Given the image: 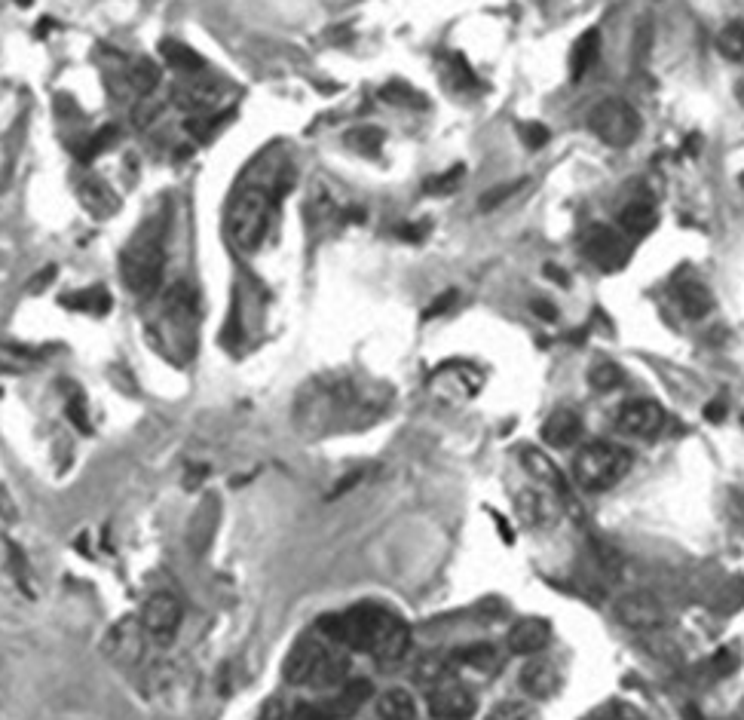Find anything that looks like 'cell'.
<instances>
[{
	"instance_id": "obj_1",
	"label": "cell",
	"mask_w": 744,
	"mask_h": 720,
	"mask_svg": "<svg viewBox=\"0 0 744 720\" xmlns=\"http://www.w3.org/2000/svg\"><path fill=\"white\" fill-rule=\"evenodd\" d=\"M166 233L169 218L160 212L147 218L129 239L126 252L120 255V276L135 298H154L166 270Z\"/></svg>"
},
{
	"instance_id": "obj_2",
	"label": "cell",
	"mask_w": 744,
	"mask_h": 720,
	"mask_svg": "<svg viewBox=\"0 0 744 720\" xmlns=\"http://www.w3.org/2000/svg\"><path fill=\"white\" fill-rule=\"evenodd\" d=\"M282 675L294 687H334L350 675V659L319 638H304L291 647Z\"/></svg>"
},
{
	"instance_id": "obj_3",
	"label": "cell",
	"mask_w": 744,
	"mask_h": 720,
	"mask_svg": "<svg viewBox=\"0 0 744 720\" xmlns=\"http://www.w3.org/2000/svg\"><path fill=\"white\" fill-rule=\"evenodd\" d=\"M392 616L395 613H389L380 604H356V607L343 610V613L322 616L319 619V632L325 638L343 644V647H350V650H368L371 653L377 647L380 635L386 632Z\"/></svg>"
},
{
	"instance_id": "obj_4",
	"label": "cell",
	"mask_w": 744,
	"mask_h": 720,
	"mask_svg": "<svg viewBox=\"0 0 744 720\" xmlns=\"http://www.w3.org/2000/svg\"><path fill=\"white\" fill-rule=\"evenodd\" d=\"M628 469H631V454L613 442H591L573 460L576 485L591 494H601L619 485L628 475Z\"/></svg>"
},
{
	"instance_id": "obj_5",
	"label": "cell",
	"mask_w": 744,
	"mask_h": 720,
	"mask_svg": "<svg viewBox=\"0 0 744 720\" xmlns=\"http://www.w3.org/2000/svg\"><path fill=\"white\" fill-rule=\"evenodd\" d=\"M270 224V197L258 187H245L227 206V233L239 252H255Z\"/></svg>"
},
{
	"instance_id": "obj_6",
	"label": "cell",
	"mask_w": 744,
	"mask_h": 720,
	"mask_svg": "<svg viewBox=\"0 0 744 720\" xmlns=\"http://www.w3.org/2000/svg\"><path fill=\"white\" fill-rule=\"evenodd\" d=\"M588 129L610 148H628L640 135V114L622 99H604L588 114Z\"/></svg>"
},
{
	"instance_id": "obj_7",
	"label": "cell",
	"mask_w": 744,
	"mask_h": 720,
	"mask_svg": "<svg viewBox=\"0 0 744 720\" xmlns=\"http://www.w3.org/2000/svg\"><path fill=\"white\" fill-rule=\"evenodd\" d=\"M374 687L362 678L343 684V690L331 699L322 702H301L291 711V720H343V717H353L368 699H371Z\"/></svg>"
},
{
	"instance_id": "obj_8",
	"label": "cell",
	"mask_w": 744,
	"mask_h": 720,
	"mask_svg": "<svg viewBox=\"0 0 744 720\" xmlns=\"http://www.w3.org/2000/svg\"><path fill=\"white\" fill-rule=\"evenodd\" d=\"M616 619L622 622L625 629L650 635V632H662L668 622V610L665 604L653 595V592H628L613 604Z\"/></svg>"
},
{
	"instance_id": "obj_9",
	"label": "cell",
	"mask_w": 744,
	"mask_h": 720,
	"mask_svg": "<svg viewBox=\"0 0 744 720\" xmlns=\"http://www.w3.org/2000/svg\"><path fill=\"white\" fill-rule=\"evenodd\" d=\"M426 705L435 720H469L475 714V693L454 675L426 687Z\"/></svg>"
},
{
	"instance_id": "obj_10",
	"label": "cell",
	"mask_w": 744,
	"mask_h": 720,
	"mask_svg": "<svg viewBox=\"0 0 744 720\" xmlns=\"http://www.w3.org/2000/svg\"><path fill=\"white\" fill-rule=\"evenodd\" d=\"M582 252L588 255L591 264H598L604 273H613V270H622L631 258V246L628 239L613 230V227H591L585 233V243H582Z\"/></svg>"
},
{
	"instance_id": "obj_11",
	"label": "cell",
	"mask_w": 744,
	"mask_h": 720,
	"mask_svg": "<svg viewBox=\"0 0 744 720\" xmlns=\"http://www.w3.org/2000/svg\"><path fill=\"white\" fill-rule=\"evenodd\" d=\"M141 626L144 632L151 635L154 641L160 644H169L181 626V604L175 595L169 592H157L144 601V610H141Z\"/></svg>"
},
{
	"instance_id": "obj_12",
	"label": "cell",
	"mask_w": 744,
	"mask_h": 720,
	"mask_svg": "<svg viewBox=\"0 0 744 720\" xmlns=\"http://www.w3.org/2000/svg\"><path fill=\"white\" fill-rule=\"evenodd\" d=\"M616 426L628 436H640L650 439L665 426V408L653 399H631L619 408L616 414Z\"/></svg>"
},
{
	"instance_id": "obj_13",
	"label": "cell",
	"mask_w": 744,
	"mask_h": 720,
	"mask_svg": "<svg viewBox=\"0 0 744 720\" xmlns=\"http://www.w3.org/2000/svg\"><path fill=\"white\" fill-rule=\"evenodd\" d=\"M172 99H175V105H181L190 114H209L221 105L224 92L215 80H209L203 74H187V80L175 83Z\"/></svg>"
},
{
	"instance_id": "obj_14",
	"label": "cell",
	"mask_w": 744,
	"mask_h": 720,
	"mask_svg": "<svg viewBox=\"0 0 744 720\" xmlns=\"http://www.w3.org/2000/svg\"><path fill=\"white\" fill-rule=\"evenodd\" d=\"M515 509H518V518L527 527H539V531H549V527H555L558 518H561L558 500L549 491H542V488H524V491H518Z\"/></svg>"
},
{
	"instance_id": "obj_15",
	"label": "cell",
	"mask_w": 744,
	"mask_h": 720,
	"mask_svg": "<svg viewBox=\"0 0 744 720\" xmlns=\"http://www.w3.org/2000/svg\"><path fill=\"white\" fill-rule=\"evenodd\" d=\"M408 650H411V629H408V622L399 619V616H392L386 632L380 635V641H377V647L371 653H374V659H377L380 668H399L405 662Z\"/></svg>"
},
{
	"instance_id": "obj_16",
	"label": "cell",
	"mask_w": 744,
	"mask_h": 720,
	"mask_svg": "<svg viewBox=\"0 0 744 720\" xmlns=\"http://www.w3.org/2000/svg\"><path fill=\"white\" fill-rule=\"evenodd\" d=\"M549 641H552V626H549V619H539V616L518 619L509 632V650L518 656H536L549 647Z\"/></svg>"
},
{
	"instance_id": "obj_17",
	"label": "cell",
	"mask_w": 744,
	"mask_h": 720,
	"mask_svg": "<svg viewBox=\"0 0 744 720\" xmlns=\"http://www.w3.org/2000/svg\"><path fill=\"white\" fill-rule=\"evenodd\" d=\"M521 690L533 699H552L558 690H561V671L555 668V662L549 659H530L524 668H521Z\"/></svg>"
},
{
	"instance_id": "obj_18",
	"label": "cell",
	"mask_w": 744,
	"mask_h": 720,
	"mask_svg": "<svg viewBox=\"0 0 744 720\" xmlns=\"http://www.w3.org/2000/svg\"><path fill=\"white\" fill-rule=\"evenodd\" d=\"M579 436H582V420L570 408L555 411L549 420L542 423V439H545V445H552V448H570V445L579 442Z\"/></svg>"
},
{
	"instance_id": "obj_19",
	"label": "cell",
	"mask_w": 744,
	"mask_h": 720,
	"mask_svg": "<svg viewBox=\"0 0 744 720\" xmlns=\"http://www.w3.org/2000/svg\"><path fill=\"white\" fill-rule=\"evenodd\" d=\"M77 197H80V203L95 218H111L120 209V197L114 194V190L105 181H98V178H83L77 184Z\"/></svg>"
},
{
	"instance_id": "obj_20",
	"label": "cell",
	"mask_w": 744,
	"mask_h": 720,
	"mask_svg": "<svg viewBox=\"0 0 744 720\" xmlns=\"http://www.w3.org/2000/svg\"><path fill=\"white\" fill-rule=\"evenodd\" d=\"M120 74H123V80H126V89L132 92V95H154V89L160 86V68H157V62H151V59H144V56H138V59H132L126 68H120Z\"/></svg>"
},
{
	"instance_id": "obj_21",
	"label": "cell",
	"mask_w": 744,
	"mask_h": 720,
	"mask_svg": "<svg viewBox=\"0 0 744 720\" xmlns=\"http://www.w3.org/2000/svg\"><path fill=\"white\" fill-rule=\"evenodd\" d=\"M521 460H524V469L536 478L539 485H549L555 494L567 497V482H564V475L558 472V466H555L549 457L539 454L536 448H524V451H521Z\"/></svg>"
},
{
	"instance_id": "obj_22",
	"label": "cell",
	"mask_w": 744,
	"mask_h": 720,
	"mask_svg": "<svg viewBox=\"0 0 744 720\" xmlns=\"http://www.w3.org/2000/svg\"><path fill=\"white\" fill-rule=\"evenodd\" d=\"M374 711H377V720H414L417 717V702H414V696L408 690L392 687V690L377 696Z\"/></svg>"
},
{
	"instance_id": "obj_23",
	"label": "cell",
	"mask_w": 744,
	"mask_h": 720,
	"mask_svg": "<svg viewBox=\"0 0 744 720\" xmlns=\"http://www.w3.org/2000/svg\"><path fill=\"white\" fill-rule=\"evenodd\" d=\"M656 221H659L656 206H653V203H647V200L628 203V206L619 212V227H622L628 236H634V239L647 236V233L656 227Z\"/></svg>"
},
{
	"instance_id": "obj_24",
	"label": "cell",
	"mask_w": 744,
	"mask_h": 720,
	"mask_svg": "<svg viewBox=\"0 0 744 720\" xmlns=\"http://www.w3.org/2000/svg\"><path fill=\"white\" fill-rule=\"evenodd\" d=\"M677 301H680L683 316H689V319H702L714 307V298H711V292H708L702 282H683V285H677Z\"/></svg>"
},
{
	"instance_id": "obj_25",
	"label": "cell",
	"mask_w": 744,
	"mask_h": 720,
	"mask_svg": "<svg viewBox=\"0 0 744 720\" xmlns=\"http://www.w3.org/2000/svg\"><path fill=\"white\" fill-rule=\"evenodd\" d=\"M598 53H601V34L598 31H585L576 40L573 53H570V74L573 77H582L594 62H598Z\"/></svg>"
},
{
	"instance_id": "obj_26",
	"label": "cell",
	"mask_w": 744,
	"mask_h": 720,
	"mask_svg": "<svg viewBox=\"0 0 744 720\" xmlns=\"http://www.w3.org/2000/svg\"><path fill=\"white\" fill-rule=\"evenodd\" d=\"M163 59L175 68V71H181V74H203V68H206V62H203V56H196L190 46H184V43H178V40H163Z\"/></svg>"
},
{
	"instance_id": "obj_27",
	"label": "cell",
	"mask_w": 744,
	"mask_h": 720,
	"mask_svg": "<svg viewBox=\"0 0 744 720\" xmlns=\"http://www.w3.org/2000/svg\"><path fill=\"white\" fill-rule=\"evenodd\" d=\"M622 380H625V371L616 365V362H594L591 365V371H588V383L598 393H610V390H619L622 387Z\"/></svg>"
},
{
	"instance_id": "obj_28",
	"label": "cell",
	"mask_w": 744,
	"mask_h": 720,
	"mask_svg": "<svg viewBox=\"0 0 744 720\" xmlns=\"http://www.w3.org/2000/svg\"><path fill=\"white\" fill-rule=\"evenodd\" d=\"M62 304H65V307H74V310H83V313H95V316H102V313L111 307V295L105 292V288H86V292L68 295Z\"/></svg>"
},
{
	"instance_id": "obj_29",
	"label": "cell",
	"mask_w": 744,
	"mask_h": 720,
	"mask_svg": "<svg viewBox=\"0 0 744 720\" xmlns=\"http://www.w3.org/2000/svg\"><path fill=\"white\" fill-rule=\"evenodd\" d=\"M457 662L469 665V668H478V671H487L496 665V647L487 644V641H478V644H469V647H460L457 653Z\"/></svg>"
},
{
	"instance_id": "obj_30",
	"label": "cell",
	"mask_w": 744,
	"mask_h": 720,
	"mask_svg": "<svg viewBox=\"0 0 744 720\" xmlns=\"http://www.w3.org/2000/svg\"><path fill=\"white\" fill-rule=\"evenodd\" d=\"M484 720H539V717H536L533 705L518 702V699H506V702L496 705Z\"/></svg>"
},
{
	"instance_id": "obj_31",
	"label": "cell",
	"mask_w": 744,
	"mask_h": 720,
	"mask_svg": "<svg viewBox=\"0 0 744 720\" xmlns=\"http://www.w3.org/2000/svg\"><path fill=\"white\" fill-rule=\"evenodd\" d=\"M346 141H350L356 151L374 157V154H380V148H383V132L374 129V126H362V129H353L350 135H346Z\"/></svg>"
},
{
	"instance_id": "obj_32",
	"label": "cell",
	"mask_w": 744,
	"mask_h": 720,
	"mask_svg": "<svg viewBox=\"0 0 744 720\" xmlns=\"http://www.w3.org/2000/svg\"><path fill=\"white\" fill-rule=\"evenodd\" d=\"M463 178H466V166H454V169H448L438 178H429L426 190H429V194H454V190H460Z\"/></svg>"
},
{
	"instance_id": "obj_33",
	"label": "cell",
	"mask_w": 744,
	"mask_h": 720,
	"mask_svg": "<svg viewBox=\"0 0 744 720\" xmlns=\"http://www.w3.org/2000/svg\"><path fill=\"white\" fill-rule=\"evenodd\" d=\"M448 77H451L454 89H460V92H466V89L478 86V80H475V74H472V68H469V62H466L463 56H451Z\"/></svg>"
},
{
	"instance_id": "obj_34",
	"label": "cell",
	"mask_w": 744,
	"mask_h": 720,
	"mask_svg": "<svg viewBox=\"0 0 744 720\" xmlns=\"http://www.w3.org/2000/svg\"><path fill=\"white\" fill-rule=\"evenodd\" d=\"M720 50L729 56V59H741L744 56V28L741 25H732L720 34Z\"/></svg>"
},
{
	"instance_id": "obj_35",
	"label": "cell",
	"mask_w": 744,
	"mask_h": 720,
	"mask_svg": "<svg viewBox=\"0 0 744 720\" xmlns=\"http://www.w3.org/2000/svg\"><path fill=\"white\" fill-rule=\"evenodd\" d=\"M383 99L392 102V105H411V108L423 102L420 95H417L411 86H405V83H392V86H386V89H383Z\"/></svg>"
},
{
	"instance_id": "obj_36",
	"label": "cell",
	"mask_w": 744,
	"mask_h": 720,
	"mask_svg": "<svg viewBox=\"0 0 744 720\" xmlns=\"http://www.w3.org/2000/svg\"><path fill=\"white\" fill-rule=\"evenodd\" d=\"M160 114V105L154 102V95H141V102L132 108V117H135V126H147L154 123V117Z\"/></svg>"
},
{
	"instance_id": "obj_37",
	"label": "cell",
	"mask_w": 744,
	"mask_h": 720,
	"mask_svg": "<svg viewBox=\"0 0 744 720\" xmlns=\"http://www.w3.org/2000/svg\"><path fill=\"white\" fill-rule=\"evenodd\" d=\"M521 138L527 141V148H542V144L545 141H549V129H545V126H539V123H524L521 126Z\"/></svg>"
},
{
	"instance_id": "obj_38",
	"label": "cell",
	"mask_w": 744,
	"mask_h": 720,
	"mask_svg": "<svg viewBox=\"0 0 744 720\" xmlns=\"http://www.w3.org/2000/svg\"><path fill=\"white\" fill-rule=\"evenodd\" d=\"M738 668V656H735V650H729V647H723L714 659H711V671L714 675H729V671H735Z\"/></svg>"
},
{
	"instance_id": "obj_39",
	"label": "cell",
	"mask_w": 744,
	"mask_h": 720,
	"mask_svg": "<svg viewBox=\"0 0 744 720\" xmlns=\"http://www.w3.org/2000/svg\"><path fill=\"white\" fill-rule=\"evenodd\" d=\"M588 720H640V714H634L631 708H625V705H610V708H604V711H598V714H591Z\"/></svg>"
},
{
	"instance_id": "obj_40",
	"label": "cell",
	"mask_w": 744,
	"mask_h": 720,
	"mask_svg": "<svg viewBox=\"0 0 744 720\" xmlns=\"http://www.w3.org/2000/svg\"><path fill=\"white\" fill-rule=\"evenodd\" d=\"M457 301V292H448V295H444V298H438L429 310H426V319H432V316H441L444 310H448L451 304Z\"/></svg>"
},
{
	"instance_id": "obj_41",
	"label": "cell",
	"mask_w": 744,
	"mask_h": 720,
	"mask_svg": "<svg viewBox=\"0 0 744 720\" xmlns=\"http://www.w3.org/2000/svg\"><path fill=\"white\" fill-rule=\"evenodd\" d=\"M533 310H536V316L555 322V307H552V304H545V301H533Z\"/></svg>"
},
{
	"instance_id": "obj_42",
	"label": "cell",
	"mask_w": 744,
	"mask_h": 720,
	"mask_svg": "<svg viewBox=\"0 0 744 720\" xmlns=\"http://www.w3.org/2000/svg\"><path fill=\"white\" fill-rule=\"evenodd\" d=\"M723 414H726L723 402H714V405L708 402V405H705V417H708V420H714V423H717V420H723Z\"/></svg>"
},
{
	"instance_id": "obj_43",
	"label": "cell",
	"mask_w": 744,
	"mask_h": 720,
	"mask_svg": "<svg viewBox=\"0 0 744 720\" xmlns=\"http://www.w3.org/2000/svg\"><path fill=\"white\" fill-rule=\"evenodd\" d=\"M741 184H744V175H741Z\"/></svg>"
}]
</instances>
